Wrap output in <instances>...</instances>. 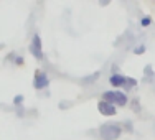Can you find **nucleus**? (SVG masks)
Listing matches in <instances>:
<instances>
[{"label":"nucleus","instance_id":"nucleus-8","mask_svg":"<svg viewBox=\"0 0 155 140\" xmlns=\"http://www.w3.org/2000/svg\"><path fill=\"white\" fill-rule=\"evenodd\" d=\"M140 23H142V27H149V25L152 23V20H150V17H145V18H142Z\"/></svg>","mask_w":155,"mask_h":140},{"label":"nucleus","instance_id":"nucleus-7","mask_svg":"<svg viewBox=\"0 0 155 140\" xmlns=\"http://www.w3.org/2000/svg\"><path fill=\"white\" fill-rule=\"evenodd\" d=\"M135 84H137V83H135V79H132V78H127V79H125V86H127V87H134Z\"/></svg>","mask_w":155,"mask_h":140},{"label":"nucleus","instance_id":"nucleus-4","mask_svg":"<svg viewBox=\"0 0 155 140\" xmlns=\"http://www.w3.org/2000/svg\"><path fill=\"white\" fill-rule=\"evenodd\" d=\"M30 51L33 53V56L38 58V60H41V58H43V53H41V40H40L38 35L33 36V43L30 45Z\"/></svg>","mask_w":155,"mask_h":140},{"label":"nucleus","instance_id":"nucleus-6","mask_svg":"<svg viewBox=\"0 0 155 140\" xmlns=\"http://www.w3.org/2000/svg\"><path fill=\"white\" fill-rule=\"evenodd\" d=\"M125 76H122V74H112L109 78V83L112 84L114 87H122V86H125Z\"/></svg>","mask_w":155,"mask_h":140},{"label":"nucleus","instance_id":"nucleus-9","mask_svg":"<svg viewBox=\"0 0 155 140\" xmlns=\"http://www.w3.org/2000/svg\"><path fill=\"white\" fill-rule=\"evenodd\" d=\"M135 54H142V53H145V46L143 45H140V46H137L135 48V51H134Z\"/></svg>","mask_w":155,"mask_h":140},{"label":"nucleus","instance_id":"nucleus-1","mask_svg":"<svg viewBox=\"0 0 155 140\" xmlns=\"http://www.w3.org/2000/svg\"><path fill=\"white\" fill-rule=\"evenodd\" d=\"M99 132H101V137L104 140H117L122 134V129L117 124H104L99 129Z\"/></svg>","mask_w":155,"mask_h":140},{"label":"nucleus","instance_id":"nucleus-5","mask_svg":"<svg viewBox=\"0 0 155 140\" xmlns=\"http://www.w3.org/2000/svg\"><path fill=\"white\" fill-rule=\"evenodd\" d=\"M97 110L102 116H116V106L109 104V102H104V101H101L97 104Z\"/></svg>","mask_w":155,"mask_h":140},{"label":"nucleus","instance_id":"nucleus-3","mask_svg":"<svg viewBox=\"0 0 155 140\" xmlns=\"http://www.w3.org/2000/svg\"><path fill=\"white\" fill-rule=\"evenodd\" d=\"M48 84H50L48 76L41 71H36L35 73V81H33V87H35V89H45V87H48Z\"/></svg>","mask_w":155,"mask_h":140},{"label":"nucleus","instance_id":"nucleus-2","mask_svg":"<svg viewBox=\"0 0 155 140\" xmlns=\"http://www.w3.org/2000/svg\"><path fill=\"white\" fill-rule=\"evenodd\" d=\"M104 102H109V104H117V106H125L127 104V96L124 93H119V91H106L104 97H102Z\"/></svg>","mask_w":155,"mask_h":140},{"label":"nucleus","instance_id":"nucleus-10","mask_svg":"<svg viewBox=\"0 0 155 140\" xmlns=\"http://www.w3.org/2000/svg\"><path fill=\"white\" fill-rule=\"evenodd\" d=\"M13 102H15V104H21V102H23V96H17Z\"/></svg>","mask_w":155,"mask_h":140}]
</instances>
